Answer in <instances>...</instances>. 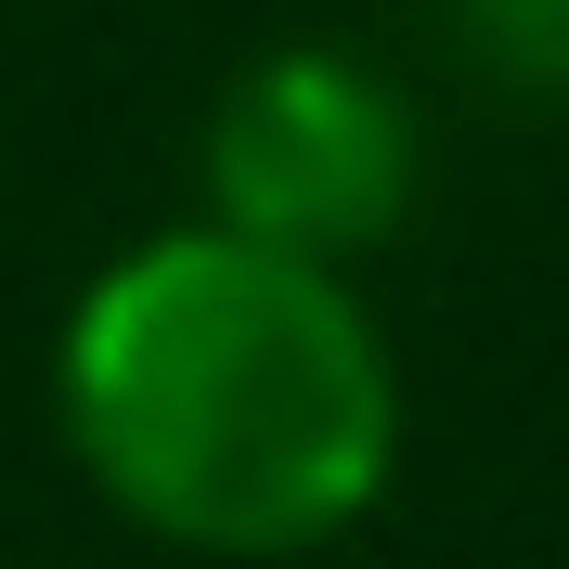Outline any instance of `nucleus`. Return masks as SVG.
Instances as JSON below:
<instances>
[{
	"label": "nucleus",
	"instance_id": "1",
	"mask_svg": "<svg viewBox=\"0 0 569 569\" xmlns=\"http://www.w3.org/2000/svg\"><path fill=\"white\" fill-rule=\"evenodd\" d=\"M52 415L130 531L181 557H311L389 492L401 362L350 272L181 220L91 272L52 337Z\"/></svg>",
	"mask_w": 569,
	"mask_h": 569
},
{
	"label": "nucleus",
	"instance_id": "2",
	"mask_svg": "<svg viewBox=\"0 0 569 569\" xmlns=\"http://www.w3.org/2000/svg\"><path fill=\"white\" fill-rule=\"evenodd\" d=\"M415 104L401 78L350 39H272L220 78L208 130H194V181H208V220L247 233V247L323 259L350 272L401 233L415 208Z\"/></svg>",
	"mask_w": 569,
	"mask_h": 569
},
{
	"label": "nucleus",
	"instance_id": "3",
	"mask_svg": "<svg viewBox=\"0 0 569 569\" xmlns=\"http://www.w3.org/2000/svg\"><path fill=\"white\" fill-rule=\"evenodd\" d=\"M440 27L505 104H569V0H440Z\"/></svg>",
	"mask_w": 569,
	"mask_h": 569
}]
</instances>
